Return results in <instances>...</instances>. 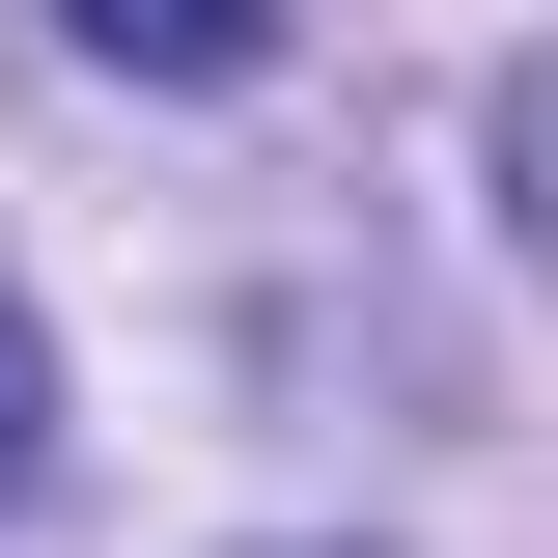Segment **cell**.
<instances>
[{
  "label": "cell",
  "instance_id": "cell-1",
  "mask_svg": "<svg viewBox=\"0 0 558 558\" xmlns=\"http://www.w3.org/2000/svg\"><path fill=\"white\" fill-rule=\"evenodd\" d=\"M57 57H112V84H252L279 0H57Z\"/></svg>",
  "mask_w": 558,
  "mask_h": 558
},
{
  "label": "cell",
  "instance_id": "cell-2",
  "mask_svg": "<svg viewBox=\"0 0 558 558\" xmlns=\"http://www.w3.org/2000/svg\"><path fill=\"white\" fill-rule=\"evenodd\" d=\"M57 475V336H28V279H0V502Z\"/></svg>",
  "mask_w": 558,
  "mask_h": 558
},
{
  "label": "cell",
  "instance_id": "cell-3",
  "mask_svg": "<svg viewBox=\"0 0 558 558\" xmlns=\"http://www.w3.org/2000/svg\"><path fill=\"white\" fill-rule=\"evenodd\" d=\"M502 223H531V279H558V57L502 84Z\"/></svg>",
  "mask_w": 558,
  "mask_h": 558
}]
</instances>
